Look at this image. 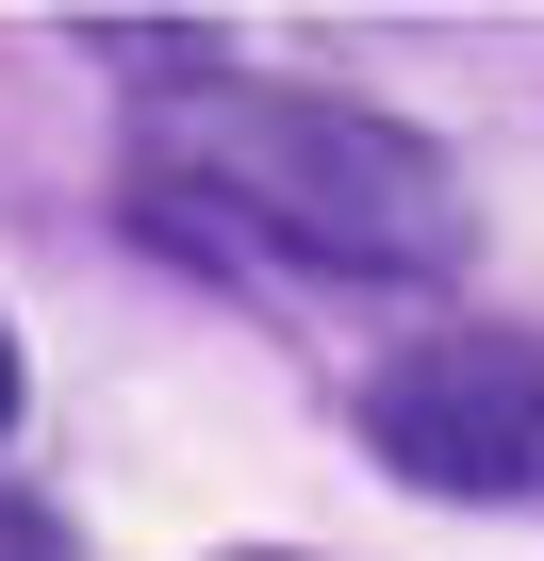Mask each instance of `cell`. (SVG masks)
Wrapping results in <instances>:
<instances>
[{
  "instance_id": "1",
  "label": "cell",
  "mask_w": 544,
  "mask_h": 561,
  "mask_svg": "<svg viewBox=\"0 0 544 561\" xmlns=\"http://www.w3.org/2000/svg\"><path fill=\"white\" fill-rule=\"evenodd\" d=\"M132 215L198 264H314V280L462 264V165L413 116H363L331 83H247V67L132 100Z\"/></svg>"
},
{
  "instance_id": "4",
  "label": "cell",
  "mask_w": 544,
  "mask_h": 561,
  "mask_svg": "<svg viewBox=\"0 0 544 561\" xmlns=\"http://www.w3.org/2000/svg\"><path fill=\"white\" fill-rule=\"evenodd\" d=\"M0 430H18V331H0Z\"/></svg>"
},
{
  "instance_id": "2",
  "label": "cell",
  "mask_w": 544,
  "mask_h": 561,
  "mask_svg": "<svg viewBox=\"0 0 544 561\" xmlns=\"http://www.w3.org/2000/svg\"><path fill=\"white\" fill-rule=\"evenodd\" d=\"M363 446H380L413 495H544V347L495 331V314L413 331V347L363 380Z\"/></svg>"
},
{
  "instance_id": "3",
  "label": "cell",
  "mask_w": 544,
  "mask_h": 561,
  "mask_svg": "<svg viewBox=\"0 0 544 561\" xmlns=\"http://www.w3.org/2000/svg\"><path fill=\"white\" fill-rule=\"evenodd\" d=\"M0 561H83V545H67V528H50L34 495H0Z\"/></svg>"
}]
</instances>
